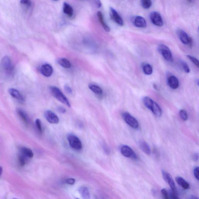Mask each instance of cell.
I'll return each mask as SVG.
<instances>
[{
  "instance_id": "1f68e13d",
  "label": "cell",
  "mask_w": 199,
  "mask_h": 199,
  "mask_svg": "<svg viewBox=\"0 0 199 199\" xmlns=\"http://www.w3.org/2000/svg\"><path fill=\"white\" fill-rule=\"evenodd\" d=\"M189 60H190L193 63H194L195 65H196L198 68H199V61L198 60L196 59V58H195V57H192V56L190 55H188L187 56Z\"/></svg>"
},
{
  "instance_id": "7dc6e473",
  "label": "cell",
  "mask_w": 199,
  "mask_h": 199,
  "mask_svg": "<svg viewBox=\"0 0 199 199\" xmlns=\"http://www.w3.org/2000/svg\"><path fill=\"white\" fill-rule=\"evenodd\" d=\"M54 1H58V0H54Z\"/></svg>"
},
{
  "instance_id": "7402d4cb",
  "label": "cell",
  "mask_w": 199,
  "mask_h": 199,
  "mask_svg": "<svg viewBox=\"0 0 199 199\" xmlns=\"http://www.w3.org/2000/svg\"><path fill=\"white\" fill-rule=\"evenodd\" d=\"M17 112L18 115L24 123L27 124H28L29 123V118L27 114L25 113V112L20 108H18Z\"/></svg>"
},
{
  "instance_id": "ba28073f",
  "label": "cell",
  "mask_w": 199,
  "mask_h": 199,
  "mask_svg": "<svg viewBox=\"0 0 199 199\" xmlns=\"http://www.w3.org/2000/svg\"><path fill=\"white\" fill-rule=\"evenodd\" d=\"M45 116L46 120L52 124H58L59 122V118L55 114L50 110L46 111Z\"/></svg>"
},
{
  "instance_id": "8fae6325",
  "label": "cell",
  "mask_w": 199,
  "mask_h": 199,
  "mask_svg": "<svg viewBox=\"0 0 199 199\" xmlns=\"http://www.w3.org/2000/svg\"><path fill=\"white\" fill-rule=\"evenodd\" d=\"M162 175L163 179H164L165 181L170 187L171 188L172 190H176V185L171 175L169 174V173L167 172L164 171H162Z\"/></svg>"
},
{
  "instance_id": "9c48e42d",
  "label": "cell",
  "mask_w": 199,
  "mask_h": 199,
  "mask_svg": "<svg viewBox=\"0 0 199 199\" xmlns=\"http://www.w3.org/2000/svg\"><path fill=\"white\" fill-rule=\"evenodd\" d=\"M110 15L111 18L116 23L121 26H123L124 23L123 19L115 9L110 8Z\"/></svg>"
},
{
  "instance_id": "484cf974",
  "label": "cell",
  "mask_w": 199,
  "mask_h": 199,
  "mask_svg": "<svg viewBox=\"0 0 199 199\" xmlns=\"http://www.w3.org/2000/svg\"><path fill=\"white\" fill-rule=\"evenodd\" d=\"M89 88L95 93L97 95H102L103 93L102 89L99 86L92 84L89 85Z\"/></svg>"
},
{
  "instance_id": "ee69618b",
  "label": "cell",
  "mask_w": 199,
  "mask_h": 199,
  "mask_svg": "<svg viewBox=\"0 0 199 199\" xmlns=\"http://www.w3.org/2000/svg\"><path fill=\"white\" fill-rule=\"evenodd\" d=\"M2 172H3V169H2V167L0 166V176L2 174Z\"/></svg>"
},
{
  "instance_id": "d4e9b609",
  "label": "cell",
  "mask_w": 199,
  "mask_h": 199,
  "mask_svg": "<svg viewBox=\"0 0 199 199\" xmlns=\"http://www.w3.org/2000/svg\"><path fill=\"white\" fill-rule=\"evenodd\" d=\"M58 63L60 65L64 68H69L71 66L70 62L66 58H60L58 60Z\"/></svg>"
},
{
  "instance_id": "3957f363",
  "label": "cell",
  "mask_w": 199,
  "mask_h": 199,
  "mask_svg": "<svg viewBox=\"0 0 199 199\" xmlns=\"http://www.w3.org/2000/svg\"><path fill=\"white\" fill-rule=\"evenodd\" d=\"M68 139L70 145L73 149L76 150L81 149L82 148V144L77 136L73 134H69L68 135Z\"/></svg>"
},
{
  "instance_id": "d6a6232c",
  "label": "cell",
  "mask_w": 199,
  "mask_h": 199,
  "mask_svg": "<svg viewBox=\"0 0 199 199\" xmlns=\"http://www.w3.org/2000/svg\"><path fill=\"white\" fill-rule=\"evenodd\" d=\"M181 65L182 68L183 70H184V72L185 73H190V69L187 63H186L184 62H182Z\"/></svg>"
},
{
  "instance_id": "7c38bea8",
  "label": "cell",
  "mask_w": 199,
  "mask_h": 199,
  "mask_svg": "<svg viewBox=\"0 0 199 199\" xmlns=\"http://www.w3.org/2000/svg\"><path fill=\"white\" fill-rule=\"evenodd\" d=\"M169 86L173 89H176L179 87V83L177 78L173 75H170L168 79Z\"/></svg>"
},
{
  "instance_id": "4316f807",
  "label": "cell",
  "mask_w": 199,
  "mask_h": 199,
  "mask_svg": "<svg viewBox=\"0 0 199 199\" xmlns=\"http://www.w3.org/2000/svg\"><path fill=\"white\" fill-rule=\"evenodd\" d=\"M176 190H167V195L168 199H178L179 198L178 197V195L177 193Z\"/></svg>"
},
{
  "instance_id": "7a4b0ae2",
  "label": "cell",
  "mask_w": 199,
  "mask_h": 199,
  "mask_svg": "<svg viewBox=\"0 0 199 199\" xmlns=\"http://www.w3.org/2000/svg\"><path fill=\"white\" fill-rule=\"evenodd\" d=\"M157 49L166 60L168 62H173L172 54L170 50L167 46L163 44H160L159 45Z\"/></svg>"
},
{
  "instance_id": "4dcf8cb0",
  "label": "cell",
  "mask_w": 199,
  "mask_h": 199,
  "mask_svg": "<svg viewBox=\"0 0 199 199\" xmlns=\"http://www.w3.org/2000/svg\"><path fill=\"white\" fill-rule=\"evenodd\" d=\"M179 115L182 120L185 121L188 119V114L185 110H180L179 111Z\"/></svg>"
},
{
  "instance_id": "6da1fadb",
  "label": "cell",
  "mask_w": 199,
  "mask_h": 199,
  "mask_svg": "<svg viewBox=\"0 0 199 199\" xmlns=\"http://www.w3.org/2000/svg\"><path fill=\"white\" fill-rule=\"evenodd\" d=\"M50 90L52 96L55 98L68 107H71L69 100L58 88L55 86H51L50 87Z\"/></svg>"
},
{
  "instance_id": "8992f818",
  "label": "cell",
  "mask_w": 199,
  "mask_h": 199,
  "mask_svg": "<svg viewBox=\"0 0 199 199\" xmlns=\"http://www.w3.org/2000/svg\"><path fill=\"white\" fill-rule=\"evenodd\" d=\"M150 18L151 22L156 26L161 27L163 25V19L160 14L158 12L153 11L151 12L150 15Z\"/></svg>"
},
{
  "instance_id": "2e32d148",
  "label": "cell",
  "mask_w": 199,
  "mask_h": 199,
  "mask_svg": "<svg viewBox=\"0 0 199 199\" xmlns=\"http://www.w3.org/2000/svg\"><path fill=\"white\" fill-rule=\"evenodd\" d=\"M135 26L139 28H145L147 26V22L144 18L140 16L136 17L134 20Z\"/></svg>"
},
{
  "instance_id": "d590c367",
  "label": "cell",
  "mask_w": 199,
  "mask_h": 199,
  "mask_svg": "<svg viewBox=\"0 0 199 199\" xmlns=\"http://www.w3.org/2000/svg\"><path fill=\"white\" fill-rule=\"evenodd\" d=\"M199 167H195L194 169V175L195 176V177L198 180H199Z\"/></svg>"
},
{
  "instance_id": "277c9868",
  "label": "cell",
  "mask_w": 199,
  "mask_h": 199,
  "mask_svg": "<svg viewBox=\"0 0 199 199\" xmlns=\"http://www.w3.org/2000/svg\"><path fill=\"white\" fill-rule=\"evenodd\" d=\"M122 117L125 121L126 123L133 129H137L139 128L138 122L130 114L126 113V112L123 113L122 114Z\"/></svg>"
},
{
  "instance_id": "bcb514c9",
  "label": "cell",
  "mask_w": 199,
  "mask_h": 199,
  "mask_svg": "<svg viewBox=\"0 0 199 199\" xmlns=\"http://www.w3.org/2000/svg\"><path fill=\"white\" fill-rule=\"evenodd\" d=\"M154 88L156 89V90H157V86H156V85H155V84H154Z\"/></svg>"
},
{
  "instance_id": "e575fe53",
  "label": "cell",
  "mask_w": 199,
  "mask_h": 199,
  "mask_svg": "<svg viewBox=\"0 0 199 199\" xmlns=\"http://www.w3.org/2000/svg\"><path fill=\"white\" fill-rule=\"evenodd\" d=\"M35 124H36L37 127V128L38 130L40 131V132H42V127H41V121L40 119H37L35 121Z\"/></svg>"
},
{
  "instance_id": "f546056e",
  "label": "cell",
  "mask_w": 199,
  "mask_h": 199,
  "mask_svg": "<svg viewBox=\"0 0 199 199\" xmlns=\"http://www.w3.org/2000/svg\"><path fill=\"white\" fill-rule=\"evenodd\" d=\"M141 4L144 9H149L152 5L151 0H141Z\"/></svg>"
},
{
  "instance_id": "7bdbcfd3",
  "label": "cell",
  "mask_w": 199,
  "mask_h": 199,
  "mask_svg": "<svg viewBox=\"0 0 199 199\" xmlns=\"http://www.w3.org/2000/svg\"><path fill=\"white\" fill-rule=\"evenodd\" d=\"M193 44V41L191 37L190 38V41H189V43L188 44V45H189V47L191 48L192 47Z\"/></svg>"
},
{
  "instance_id": "f1b7e54d",
  "label": "cell",
  "mask_w": 199,
  "mask_h": 199,
  "mask_svg": "<svg viewBox=\"0 0 199 199\" xmlns=\"http://www.w3.org/2000/svg\"><path fill=\"white\" fill-rule=\"evenodd\" d=\"M27 157L20 153L18 156V161L21 167H24L26 164Z\"/></svg>"
},
{
  "instance_id": "f35d334b",
  "label": "cell",
  "mask_w": 199,
  "mask_h": 199,
  "mask_svg": "<svg viewBox=\"0 0 199 199\" xmlns=\"http://www.w3.org/2000/svg\"><path fill=\"white\" fill-rule=\"evenodd\" d=\"M64 89L65 90L66 92L67 93L71 94L73 93V91H72L71 88L69 86H65Z\"/></svg>"
},
{
  "instance_id": "5bb4252c",
  "label": "cell",
  "mask_w": 199,
  "mask_h": 199,
  "mask_svg": "<svg viewBox=\"0 0 199 199\" xmlns=\"http://www.w3.org/2000/svg\"><path fill=\"white\" fill-rule=\"evenodd\" d=\"M178 35L181 42L184 45H188L190 40V37L184 30L179 29L178 31Z\"/></svg>"
},
{
  "instance_id": "b9f144b4",
  "label": "cell",
  "mask_w": 199,
  "mask_h": 199,
  "mask_svg": "<svg viewBox=\"0 0 199 199\" xmlns=\"http://www.w3.org/2000/svg\"><path fill=\"white\" fill-rule=\"evenodd\" d=\"M95 1L96 6L98 8H100L102 6V4H101V2L100 0H95Z\"/></svg>"
},
{
  "instance_id": "74e56055",
  "label": "cell",
  "mask_w": 199,
  "mask_h": 199,
  "mask_svg": "<svg viewBox=\"0 0 199 199\" xmlns=\"http://www.w3.org/2000/svg\"><path fill=\"white\" fill-rule=\"evenodd\" d=\"M161 192H162V195H163L164 198L165 199H168V195H167V190L165 189H162V190H161Z\"/></svg>"
},
{
  "instance_id": "d6986e66",
  "label": "cell",
  "mask_w": 199,
  "mask_h": 199,
  "mask_svg": "<svg viewBox=\"0 0 199 199\" xmlns=\"http://www.w3.org/2000/svg\"><path fill=\"white\" fill-rule=\"evenodd\" d=\"M20 153L26 156L27 158H31L33 157L34 153L30 149L27 147H22L20 149Z\"/></svg>"
},
{
  "instance_id": "44dd1931",
  "label": "cell",
  "mask_w": 199,
  "mask_h": 199,
  "mask_svg": "<svg viewBox=\"0 0 199 199\" xmlns=\"http://www.w3.org/2000/svg\"><path fill=\"white\" fill-rule=\"evenodd\" d=\"M97 16L99 18V20L100 21V23L102 24L103 29H105V30L106 32H109L110 31V29L109 27L105 23L104 19H103V15L102 14V12L101 11L98 12Z\"/></svg>"
},
{
  "instance_id": "ac0fdd59",
  "label": "cell",
  "mask_w": 199,
  "mask_h": 199,
  "mask_svg": "<svg viewBox=\"0 0 199 199\" xmlns=\"http://www.w3.org/2000/svg\"><path fill=\"white\" fill-rule=\"evenodd\" d=\"M139 144L140 149L145 153L148 155L150 154L151 153V148L147 142L145 141H141L139 142Z\"/></svg>"
},
{
  "instance_id": "603a6c76",
  "label": "cell",
  "mask_w": 199,
  "mask_h": 199,
  "mask_svg": "<svg viewBox=\"0 0 199 199\" xmlns=\"http://www.w3.org/2000/svg\"><path fill=\"white\" fill-rule=\"evenodd\" d=\"M63 11L65 14H66L69 17H71L73 15V8L68 4L66 2L63 4Z\"/></svg>"
},
{
  "instance_id": "f6af8a7d",
  "label": "cell",
  "mask_w": 199,
  "mask_h": 199,
  "mask_svg": "<svg viewBox=\"0 0 199 199\" xmlns=\"http://www.w3.org/2000/svg\"><path fill=\"white\" fill-rule=\"evenodd\" d=\"M187 2L189 3H191L192 2L193 0H187Z\"/></svg>"
},
{
  "instance_id": "9a60e30c",
  "label": "cell",
  "mask_w": 199,
  "mask_h": 199,
  "mask_svg": "<svg viewBox=\"0 0 199 199\" xmlns=\"http://www.w3.org/2000/svg\"><path fill=\"white\" fill-rule=\"evenodd\" d=\"M152 113L157 117L161 116L162 115V110L157 103L154 102L150 108Z\"/></svg>"
},
{
  "instance_id": "8d00e7d4",
  "label": "cell",
  "mask_w": 199,
  "mask_h": 199,
  "mask_svg": "<svg viewBox=\"0 0 199 199\" xmlns=\"http://www.w3.org/2000/svg\"><path fill=\"white\" fill-rule=\"evenodd\" d=\"M75 179L73 178H69L66 180V182L67 184H70V185H73L75 183Z\"/></svg>"
},
{
  "instance_id": "4fadbf2b",
  "label": "cell",
  "mask_w": 199,
  "mask_h": 199,
  "mask_svg": "<svg viewBox=\"0 0 199 199\" xmlns=\"http://www.w3.org/2000/svg\"><path fill=\"white\" fill-rule=\"evenodd\" d=\"M9 94L19 102H23L24 101V99L22 95L21 94L20 92L18 90L14 88H10L8 90Z\"/></svg>"
},
{
  "instance_id": "cb8c5ba5",
  "label": "cell",
  "mask_w": 199,
  "mask_h": 199,
  "mask_svg": "<svg viewBox=\"0 0 199 199\" xmlns=\"http://www.w3.org/2000/svg\"><path fill=\"white\" fill-rule=\"evenodd\" d=\"M142 68L143 71L145 74L147 75L152 74L153 69L152 66L149 64L147 63H143L142 64Z\"/></svg>"
},
{
  "instance_id": "60d3db41",
  "label": "cell",
  "mask_w": 199,
  "mask_h": 199,
  "mask_svg": "<svg viewBox=\"0 0 199 199\" xmlns=\"http://www.w3.org/2000/svg\"><path fill=\"white\" fill-rule=\"evenodd\" d=\"M193 159L195 162H196L198 160L199 156L198 153H195L193 155Z\"/></svg>"
},
{
  "instance_id": "836d02e7",
  "label": "cell",
  "mask_w": 199,
  "mask_h": 199,
  "mask_svg": "<svg viewBox=\"0 0 199 199\" xmlns=\"http://www.w3.org/2000/svg\"><path fill=\"white\" fill-rule=\"evenodd\" d=\"M20 3L27 7H30L32 6V2L30 0H21Z\"/></svg>"
},
{
  "instance_id": "5b68a950",
  "label": "cell",
  "mask_w": 199,
  "mask_h": 199,
  "mask_svg": "<svg viewBox=\"0 0 199 199\" xmlns=\"http://www.w3.org/2000/svg\"><path fill=\"white\" fill-rule=\"evenodd\" d=\"M121 152L123 156L129 157L133 159H137V156L132 149L129 146L124 145L122 146L121 149Z\"/></svg>"
},
{
  "instance_id": "52a82bcc",
  "label": "cell",
  "mask_w": 199,
  "mask_h": 199,
  "mask_svg": "<svg viewBox=\"0 0 199 199\" xmlns=\"http://www.w3.org/2000/svg\"><path fill=\"white\" fill-rule=\"evenodd\" d=\"M2 65L4 69L9 74H12L14 70V67L10 58L8 56L4 57L2 60Z\"/></svg>"
},
{
  "instance_id": "83f0119b",
  "label": "cell",
  "mask_w": 199,
  "mask_h": 199,
  "mask_svg": "<svg viewBox=\"0 0 199 199\" xmlns=\"http://www.w3.org/2000/svg\"><path fill=\"white\" fill-rule=\"evenodd\" d=\"M154 101L150 98L146 96L143 98V103L146 107L150 109Z\"/></svg>"
},
{
  "instance_id": "e0dca14e",
  "label": "cell",
  "mask_w": 199,
  "mask_h": 199,
  "mask_svg": "<svg viewBox=\"0 0 199 199\" xmlns=\"http://www.w3.org/2000/svg\"><path fill=\"white\" fill-rule=\"evenodd\" d=\"M175 180L177 183L184 190H188L190 188V184L189 183L181 177H176Z\"/></svg>"
},
{
  "instance_id": "30bf717a",
  "label": "cell",
  "mask_w": 199,
  "mask_h": 199,
  "mask_svg": "<svg viewBox=\"0 0 199 199\" xmlns=\"http://www.w3.org/2000/svg\"><path fill=\"white\" fill-rule=\"evenodd\" d=\"M41 74L46 77H49L52 75L53 70L52 67L48 64H45L41 67L40 69Z\"/></svg>"
},
{
  "instance_id": "ab89813d",
  "label": "cell",
  "mask_w": 199,
  "mask_h": 199,
  "mask_svg": "<svg viewBox=\"0 0 199 199\" xmlns=\"http://www.w3.org/2000/svg\"><path fill=\"white\" fill-rule=\"evenodd\" d=\"M57 110H58V111L60 112V113H61L64 114L65 113L66 111V110L64 108H63L62 107H59L57 108Z\"/></svg>"
},
{
  "instance_id": "ffe728a7",
  "label": "cell",
  "mask_w": 199,
  "mask_h": 199,
  "mask_svg": "<svg viewBox=\"0 0 199 199\" xmlns=\"http://www.w3.org/2000/svg\"><path fill=\"white\" fill-rule=\"evenodd\" d=\"M79 191L83 198L85 199L90 198V193L87 188L85 187L80 188L79 190Z\"/></svg>"
}]
</instances>
